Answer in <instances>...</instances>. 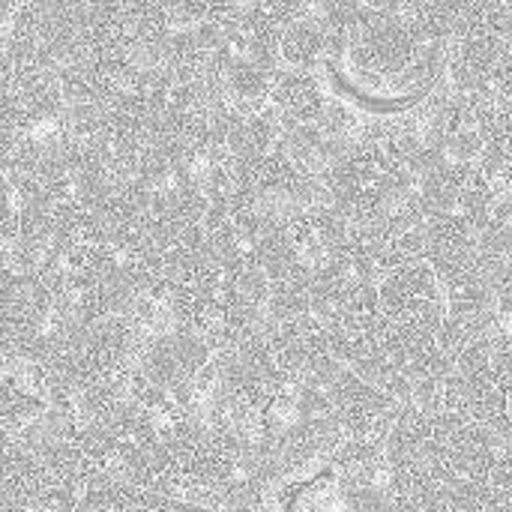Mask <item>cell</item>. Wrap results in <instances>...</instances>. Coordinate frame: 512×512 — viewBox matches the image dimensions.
<instances>
[{
	"label": "cell",
	"instance_id": "cell-1",
	"mask_svg": "<svg viewBox=\"0 0 512 512\" xmlns=\"http://www.w3.org/2000/svg\"><path fill=\"white\" fill-rule=\"evenodd\" d=\"M447 315L444 282L420 258L387 270L378 279V318L396 330L438 336Z\"/></svg>",
	"mask_w": 512,
	"mask_h": 512
}]
</instances>
